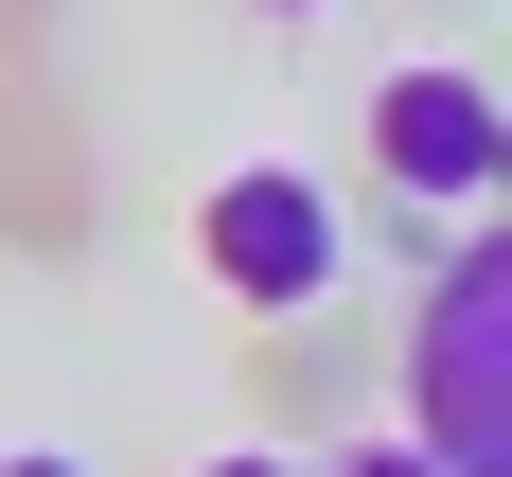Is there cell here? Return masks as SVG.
Segmentation results:
<instances>
[{
	"label": "cell",
	"instance_id": "6da1fadb",
	"mask_svg": "<svg viewBox=\"0 0 512 477\" xmlns=\"http://www.w3.org/2000/svg\"><path fill=\"white\" fill-rule=\"evenodd\" d=\"M407 442L442 477H512V230L424 248V301H407Z\"/></svg>",
	"mask_w": 512,
	"mask_h": 477
},
{
	"label": "cell",
	"instance_id": "7a4b0ae2",
	"mask_svg": "<svg viewBox=\"0 0 512 477\" xmlns=\"http://www.w3.org/2000/svg\"><path fill=\"white\" fill-rule=\"evenodd\" d=\"M195 265H212L248 318H318V301H336V265H354V212L318 195L301 159H248V177H212V195H195Z\"/></svg>",
	"mask_w": 512,
	"mask_h": 477
},
{
	"label": "cell",
	"instance_id": "3957f363",
	"mask_svg": "<svg viewBox=\"0 0 512 477\" xmlns=\"http://www.w3.org/2000/svg\"><path fill=\"white\" fill-rule=\"evenodd\" d=\"M371 159H389V195L477 212L512 177V106L477 89V71H389V89H371Z\"/></svg>",
	"mask_w": 512,
	"mask_h": 477
},
{
	"label": "cell",
	"instance_id": "277c9868",
	"mask_svg": "<svg viewBox=\"0 0 512 477\" xmlns=\"http://www.w3.org/2000/svg\"><path fill=\"white\" fill-rule=\"evenodd\" d=\"M318 477H442V460H424V442H336Z\"/></svg>",
	"mask_w": 512,
	"mask_h": 477
},
{
	"label": "cell",
	"instance_id": "5b68a950",
	"mask_svg": "<svg viewBox=\"0 0 512 477\" xmlns=\"http://www.w3.org/2000/svg\"><path fill=\"white\" fill-rule=\"evenodd\" d=\"M0 477H89V460H53V442H18V460H0Z\"/></svg>",
	"mask_w": 512,
	"mask_h": 477
},
{
	"label": "cell",
	"instance_id": "8992f818",
	"mask_svg": "<svg viewBox=\"0 0 512 477\" xmlns=\"http://www.w3.org/2000/svg\"><path fill=\"white\" fill-rule=\"evenodd\" d=\"M195 477H301V460H248V442H230V460H195Z\"/></svg>",
	"mask_w": 512,
	"mask_h": 477
},
{
	"label": "cell",
	"instance_id": "52a82bcc",
	"mask_svg": "<svg viewBox=\"0 0 512 477\" xmlns=\"http://www.w3.org/2000/svg\"><path fill=\"white\" fill-rule=\"evenodd\" d=\"M283 18H318V0H283Z\"/></svg>",
	"mask_w": 512,
	"mask_h": 477
}]
</instances>
